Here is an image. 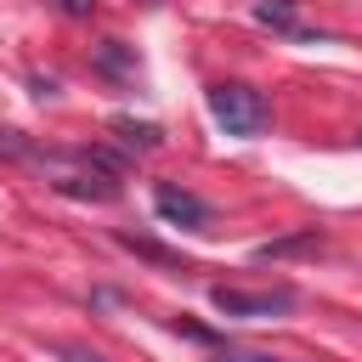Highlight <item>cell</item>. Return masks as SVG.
<instances>
[{"label": "cell", "mask_w": 362, "mask_h": 362, "mask_svg": "<svg viewBox=\"0 0 362 362\" xmlns=\"http://www.w3.org/2000/svg\"><path fill=\"white\" fill-rule=\"evenodd\" d=\"M209 113H215V124H221L226 136H260V130H266V102H260V90H255V85H238V79L209 85Z\"/></svg>", "instance_id": "obj_2"}, {"label": "cell", "mask_w": 362, "mask_h": 362, "mask_svg": "<svg viewBox=\"0 0 362 362\" xmlns=\"http://www.w3.org/2000/svg\"><path fill=\"white\" fill-rule=\"evenodd\" d=\"M255 23H266V28H277V34H300L294 0H255Z\"/></svg>", "instance_id": "obj_5"}, {"label": "cell", "mask_w": 362, "mask_h": 362, "mask_svg": "<svg viewBox=\"0 0 362 362\" xmlns=\"http://www.w3.org/2000/svg\"><path fill=\"white\" fill-rule=\"evenodd\" d=\"M209 362H277L272 351H243V345H221Z\"/></svg>", "instance_id": "obj_8"}, {"label": "cell", "mask_w": 362, "mask_h": 362, "mask_svg": "<svg viewBox=\"0 0 362 362\" xmlns=\"http://www.w3.org/2000/svg\"><path fill=\"white\" fill-rule=\"evenodd\" d=\"M317 249H322V238H317V226H305V232H288V238L255 243V260H283V255H317Z\"/></svg>", "instance_id": "obj_4"}, {"label": "cell", "mask_w": 362, "mask_h": 362, "mask_svg": "<svg viewBox=\"0 0 362 362\" xmlns=\"http://www.w3.org/2000/svg\"><path fill=\"white\" fill-rule=\"evenodd\" d=\"M62 356H68V362H107V356H96V351H85V345H62Z\"/></svg>", "instance_id": "obj_9"}, {"label": "cell", "mask_w": 362, "mask_h": 362, "mask_svg": "<svg viewBox=\"0 0 362 362\" xmlns=\"http://www.w3.org/2000/svg\"><path fill=\"white\" fill-rule=\"evenodd\" d=\"M209 305H215L221 317H243V322H272V317L294 311V305H300V294H294L288 283H277V288H226V283H215V288H209Z\"/></svg>", "instance_id": "obj_1"}, {"label": "cell", "mask_w": 362, "mask_h": 362, "mask_svg": "<svg viewBox=\"0 0 362 362\" xmlns=\"http://www.w3.org/2000/svg\"><path fill=\"white\" fill-rule=\"evenodd\" d=\"M113 136H119L124 147H141V153H147V147H158L164 130H158V124H136V119H113Z\"/></svg>", "instance_id": "obj_7"}, {"label": "cell", "mask_w": 362, "mask_h": 362, "mask_svg": "<svg viewBox=\"0 0 362 362\" xmlns=\"http://www.w3.org/2000/svg\"><path fill=\"white\" fill-rule=\"evenodd\" d=\"M96 68H102V74H119V79H136V57H130L119 40H102V51H96Z\"/></svg>", "instance_id": "obj_6"}, {"label": "cell", "mask_w": 362, "mask_h": 362, "mask_svg": "<svg viewBox=\"0 0 362 362\" xmlns=\"http://www.w3.org/2000/svg\"><path fill=\"white\" fill-rule=\"evenodd\" d=\"M153 209L170 221V226H187V232H204L209 226V204L175 181H153Z\"/></svg>", "instance_id": "obj_3"}]
</instances>
